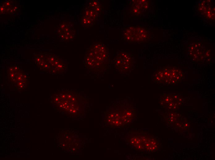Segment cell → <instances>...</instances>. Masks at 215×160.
<instances>
[{"mask_svg":"<svg viewBox=\"0 0 215 160\" xmlns=\"http://www.w3.org/2000/svg\"><path fill=\"white\" fill-rule=\"evenodd\" d=\"M153 79L154 82L158 83H163V77L162 69L156 71L153 75Z\"/></svg>","mask_w":215,"mask_h":160,"instance_id":"ba28073f","label":"cell"},{"mask_svg":"<svg viewBox=\"0 0 215 160\" xmlns=\"http://www.w3.org/2000/svg\"><path fill=\"white\" fill-rule=\"evenodd\" d=\"M132 4V11L136 14L141 13L148 6L146 0H134Z\"/></svg>","mask_w":215,"mask_h":160,"instance_id":"8992f818","label":"cell"},{"mask_svg":"<svg viewBox=\"0 0 215 160\" xmlns=\"http://www.w3.org/2000/svg\"><path fill=\"white\" fill-rule=\"evenodd\" d=\"M162 69L163 77V83L174 84L179 82L183 80L184 75L180 70L167 67Z\"/></svg>","mask_w":215,"mask_h":160,"instance_id":"277c9868","label":"cell"},{"mask_svg":"<svg viewBox=\"0 0 215 160\" xmlns=\"http://www.w3.org/2000/svg\"><path fill=\"white\" fill-rule=\"evenodd\" d=\"M109 54L106 46L102 42L91 45L86 51L84 64L90 72L103 73L108 67Z\"/></svg>","mask_w":215,"mask_h":160,"instance_id":"6da1fadb","label":"cell"},{"mask_svg":"<svg viewBox=\"0 0 215 160\" xmlns=\"http://www.w3.org/2000/svg\"><path fill=\"white\" fill-rule=\"evenodd\" d=\"M201 48L196 47V46L190 48L189 54L194 60L199 61L202 59L203 50Z\"/></svg>","mask_w":215,"mask_h":160,"instance_id":"52a82bcc","label":"cell"},{"mask_svg":"<svg viewBox=\"0 0 215 160\" xmlns=\"http://www.w3.org/2000/svg\"><path fill=\"white\" fill-rule=\"evenodd\" d=\"M98 14L89 7L83 12L81 18V23L85 26H91L95 20Z\"/></svg>","mask_w":215,"mask_h":160,"instance_id":"5b68a950","label":"cell"},{"mask_svg":"<svg viewBox=\"0 0 215 160\" xmlns=\"http://www.w3.org/2000/svg\"><path fill=\"white\" fill-rule=\"evenodd\" d=\"M124 39L131 42H141L149 38L148 30L141 26H130L124 28L123 31Z\"/></svg>","mask_w":215,"mask_h":160,"instance_id":"7a4b0ae2","label":"cell"},{"mask_svg":"<svg viewBox=\"0 0 215 160\" xmlns=\"http://www.w3.org/2000/svg\"><path fill=\"white\" fill-rule=\"evenodd\" d=\"M133 60L129 52L124 50H120L117 53L114 61L115 68L122 73L129 72L133 67Z\"/></svg>","mask_w":215,"mask_h":160,"instance_id":"3957f363","label":"cell"}]
</instances>
